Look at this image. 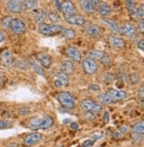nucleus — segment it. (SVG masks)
I'll use <instances>...</instances> for the list:
<instances>
[{
	"instance_id": "obj_1",
	"label": "nucleus",
	"mask_w": 144,
	"mask_h": 147,
	"mask_svg": "<svg viewBox=\"0 0 144 147\" xmlns=\"http://www.w3.org/2000/svg\"><path fill=\"white\" fill-rule=\"evenodd\" d=\"M54 119L51 116H45L42 119L32 118L29 121V127L31 130H38V129H46L53 126Z\"/></svg>"
},
{
	"instance_id": "obj_2",
	"label": "nucleus",
	"mask_w": 144,
	"mask_h": 147,
	"mask_svg": "<svg viewBox=\"0 0 144 147\" xmlns=\"http://www.w3.org/2000/svg\"><path fill=\"white\" fill-rule=\"evenodd\" d=\"M63 28L60 25L56 24H46V23H40L38 26V32L43 35H55V34L60 33L62 31Z\"/></svg>"
},
{
	"instance_id": "obj_3",
	"label": "nucleus",
	"mask_w": 144,
	"mask_h": 147,
	"mask_svg": "<svg viewBox=\"0 0 144 147\" xmlns=\"http://www.w3.org/2000/svg\"><path fill=\"white\" fill-rule=\"evenodd\" d=\"M58 100L64 107L68 109H72L75 107V97L70 93L68 92L60 93L58 96Z\"/></svg>"
},
{
	"instance_id": "obj_4",
	"label": "nucleus",
	"mask_w": 144,
	"mask_h": 147,
	"mask_svg": "<svg viewBox=\"0 0 144 147\" xmlns=\"http://www.w3.org/2000/svg\"><path fill=\"white\" fill-rule=\"evenodd\" d=\"M82 66H83L84 72H86V74H90V75L95 73L97 71V69H98L97 63L94 61V60H92L90 57L84 59Z\"/></svg>"
},
{
	"instance_id": "obj_5",
	"label": "nucleus",
	"mask_w": 144,
	"mask_h": 147,
	"mask_svg": "<svg viewBox=\"0 0 144 147\" xmlns=\"http://www.w3.org/2000/svg\"><path fill=\"white\" fill-rule=\"evenodd\" d=\"M80 105L86 111H92V112H100L101 111V105L99 103L94 102V101L86 99L80 102Z\"/></svg>"
},
{
	"instance_id": "obj_6",
	"label": "nucleus",
	"mask_w": 144,
	"mask_h": 147,
	"mask_svg": "<svg viewBox=\"0 0 144 147\" xmlns=\"http://www.w3.org/2000/svg\"><path fill=\"white\" fill-rule=\"evenodd\" d=\"M65 54L70 59L73 60V61L77 62V63L81 62V60H82V56H81L79 50L78 48L74 47H67L65 50Z\"/></svg>"
},
{
	"instance_id": "obj_7",
	"label": "nucleus",
	"mask_w": 144,
	"mask_h": 147,
	"mask_svg": "<svg viewBox=\"0 0 144 147\" xmlns=\"http://www.w3.org/2000/svg\"><path fill=\"white\" fill-rule=\"evenodd\" d=\"M79 5L81 9L86 13H94L97 7L92 0H80Z\"/></svg>"
},
{
	"instance_id": "obj_8",
	"label": "nucleus",
	"mask_w": 144,
	"mask_h": 147,
	"mask_svg": "<svg viewBox=\"0 0 144 147\" xmlns=\"http://www.w3.org/2000/svg\"><path fill=\"white\" fill-rule=\"evenodd\" d=\"M10 28L15 34H22L25 32V30H26L24 22L21 19H13Z\"/></svg>"
},
{
	"instance_id": "obj_9",
	"label": "nucleus",
	"mask_w": 144,
	"mask_h": 147,
	"mask_svg": "<svg viewBox=\"0 0 144 147\" xmlns=\"http://www.w3.org/2000/svg\"><path fill=\"white\" fill-rule=\"evenodd\" d=\"M65 20L69 24L77 25V26H83L84 22H86V20H84L83 16L76 13L70 16H65Z\"/></svg>"
},
{
	"instance_id": "obj_10",
	"label": "nucleus",
	"mask_w": 144,
	"mask_h": 147,
	"mask_svg": "<svg viewBox=\"0 0 144 147\" xmlns=\"http://www.w3.org/2000/svg\"><path fill=\"white\" fill-rule=\"evenodd\" d=\"M61 10L62 11L64 17L76 13V7H75L74 4L70 1H64L61 5Z\"/></svg>"
},
{
	"instance_id": "obj_11",
	"label": "nucleus",
	"mask_w": 144,
	"mask_h": 147,
	"mask_svg": "<svg viewBox=\"0 0 144 147\" xmlns=\"http://www.w3.org/2000/svg\"><path fill=\"white\" fill-rule=\"evenodd\" d=\"M43 136H42L40 133H31L28 136H26V137L24 138V144H26L27 146H31L33 144H35L37 143H38L41 139Z\"/></svg>"
},
{
	"instance_id": "obj_12",
	"label": "nucleus",
	"mask_w": 144,
	"mask_h": 147,
	"mask_svg": "<svg viewBox=\"0 0 144 147\" xmlns=\"http://www.w3.org/2000/svg\"><path fill=\"white\" fill-rule=\"evenodd\" d=\"M6 7L10 12L13 13H20L22 11V3L16 0H8L6 3Z\"/></svg>"
},
{
	"instance_id": "obj_13",
	"label": "nucleus",
	"mask_w": 144,
	"mask_h": 147,
	"mask_svg": "<svg viewBox=\"0 0 144 147\" xmlns=\"http://www.w3.org/2000/svg\"><path fill=\"white\" fill-rule=\"evenodd\" d=\"M1 63L5 67H7V68L12 66V64L13 63V54L10 50H5L2 53Z\"/></svg>"
},
{
	"instance_id": "obj_14",
	"label": "nucleus",
	"mask_w": 144,
	"mask_h": 147,
	"mask_svg": "<svg viewBox=\"0 0 144 147\" xmlns=\"http://www.w3.org/2000/svg\"><path fill=\"white\" fill-rule=\"evenodd\" d=\"M108 94H109V96H111L112 102L121 101L126 97V93L125 91H121V90L111 89L108 91Z\"/></svg>"
},
{
	"instance_id": "obj_15",
	"label": "nucleus",
	"mask_w": 144,
	"mask_h": 147,
	"mask_svg": "<svg viewBox=\"0 0 144 147\" xmlns=\"http://www.w3.org/2000/svg\"><path fill=\"white\" fill-rule=\"evenodd\" d=\"M109 44H111V46L116 49H120L125 47V40L119 37H116V36L109 37Z\"/></svg>"
},
{
	"instance_id": "obj_16",
	"label": "nucleus",
	"mask_w": 144,
	"mask_h": 147,
	"mask_svg": "<svg viewBox=\"0 0 144 147\" xmlns=\"http://www.w3.org/2000/svg\"><path fill=\"white\" fill-rule=\"evenodd\" d=\"M36 58L38 60V62L41 64V66L44 67V68L48 69L51 65V63H52V61H51V57L48 55H46L43 53L37 54Z\"/></svg>"
},
{
	"instance_id": "obj_17",
	"label": "nucleus",
	"mask_w": 144,
	"mask_h": 147,
	"mask_svg": "<svg viewBox=\"0 0 144 147\" xmlns=\"http://www.w3.org/2000/svg\"><path fill=\"white\" fill-rule=\"evenodd\" d=\"M120 32H122L124 35L127 37H133L135 35V33H136V29H135V27L133 24L125 23L120 28Z\"/></svg>"
},
{
	"instance_id": "obj_18",
	"label": "nucleus",
	"mask_w": 144,
	"mask_h": 147,
	"mask_svg": "<svg viewBox=\"0 0 144 147\" xmlns=\"http://www.w3.org/2000/svg\"><path fill=\"white\" fill-rule=\"evenodd\" d=\"M34 20L38 23H43L46 18V13L43 9H34Z\"/></svg>"
},
{
	"instance_id": "obj_19",
	"label": "nucleus",
	"mask_w": 144,
	"mask_h": 147,
	"mask_svg": "<svg viewBox=\"0 0 144 147\" xmlns=\"http://www.w3.org/2000/svg\"><path fill=\"white\" fill-rule=\"evenodd\" d=\"M101 21H102V22L107 26V27H109V30H111L114 33H116V34L120 33V28L118 27V25L114 21L109 20V19H102Z\"/></svg>"
},
{
	"instance_id": "obj_20",
	"label": "nucleus",
	"mask_w": 144,
	"mask_h": 147,
	"mask_svg": "<svg viewBox=\"0 0 144 147\" xmlns=\"http://www.w3.org/2000/svg\"><path fill=\"white\" fill-rule=\"evenodd\" d=\"M97 11L102 16H108L111 13V7H109V5L107 3H100L97 7Z\"/></svg>"
},
{
	"instance_id": "obj_21",
	"label": "nucleus",
	"mask_w": 144,
	"mask_h": 147,
	"mask_svg": "<svg viewBox=\"0 0 144 147\" xmlns=\"http://www.w3.org/2000/svg\"><path fill=\"white\" fill-rule=\"evenodd\" d=\"M86 31L88 35L92 36V37H96L100 34V27L97 25H94V24H88L86 26Z\"/></svg>"
},
{
	"instance_id": "obj_22",
	"label": "nucleus",
	"mask_w": 144,
	"mask_h": 147,
	"mask_svg": "<svg viewBox=\"0 0 144 147\" xmlns=\"http://www.w3.org/2000/svg\"><path fill=\"white\" fill-rule=\"evenodd\" d=\"M61 71L70 74L74 71V64L71 61H64L61 63Z\"/></svg>"
},
{
	"instance_id": "obj_23",
	"label": "nucleus",
	"mask_w": 144,
	"mask_h": 147,
	"mask_svg": "<svg viewBox=\"0 0 144 147\" xmlns=\"http://www.w3.org/2000/svg\"><path fill=\"white\" fill-rule=\"evenodd\" d=\"M38 7V0H24L22 10H34Z\"/></svg>"
},
{
	"instance_id": "obj_24",
	"label": "nucleus",
	"mask_w": 144,
	"mask_h": 147,
	"mask_svg": "<svg viewBox=\"0 0 144 147\" xmlns=\"http://www.w3.org/2000/svg\"><path fill=\"white\" fill-rule=\"evenodd\" d=\"M126 5H127L129 13L132 16V18L136 19V17H138V15H137L136 7H135V0H126Z\"/></svg>"
},
{
	"instance_id": "obj_25",
	"label": "nucleus",
	"mask_w": 144,
	"mask_h": 147,
	"mask_svg": "<svg viewBox=\"0 0 144 147\" xmlns=\"http://www.w3.org/2000/svg\"><path fill=\"white\" fill-rule=\"evenodd\" d=\"M88 55L92 60H100H100L104 57L105 52L99 51V50H94V51H90L88 53Z\"/></svg>"
},
{
	"instance_id": "obj_26",
	"label": "nucleus",
	"mask_w": 144,
	"mask_h": 147,
	"mask_svg": "<svg viewBox=\"0 0 144 147\" xmlns=\"http://www.w3.org/2000/svg\"><path fill=\"white\" fill-rule=\"evenodd\" d=\"M98 100L100 102H101L102 105H109V103L112 102V100L111 96H109L108 93H102L98 96Z\"/></svg>"
},
{
	"instance_id": "obj_27",
	"label": "nucleus",
	"mask_w": 144,
	"mask_h": 147,
	"mask_svg": "<svg viewBox=\"0 0 144 147\" xmlns=\"http://www.w3.org/2000/svg\"><path fill=\"white\" fill-rule=\"evenodd\" d=\"M133 132L143 135V133H144V125H143V122L141 121V122L135 123L133 126Z\"/></svg>"
},
{
	"instance_id": "obj_28",
	"label": "nucleus",
	"mask_w": 144,
	"mask_h": 147,
	"mask_svg": "<svg viewBox=\"0 0 144 147\" xmlns=\"http://www.w3.org/2000/svg\"><path fill=\"white\" fill-rule=\"evenodd\" d=\"M62 33L63 36L67 38V39H73L76 37V32L74 30L72 29H63L62 30Z\"/></svg>"
},
{
	"instance_id": "obj_29",
	"label": "nucleus",
	"mask_w": 144,
	"mask_h": 147,
	"mask_svg": "<svg viewBox=\"0 0 144 147\" xmlns=\"http://www.w3.org/2000/svg\"><path fill=\"white\" fill-rule=\"evenodd\" d=\"M54 75L58 78L59 80H62L64 83V85L69 82V76H68V74H66L65 72H63V71H58V72H55Z\"/></svg>"
},
{
	"instance_id": "obj_30",
	"label": "nucleus",
	"mask_w": 144,
	"mask_h": 147,
	"mask_svg": "<svg viewBox=\"0 0 144 147\" xmlns=\"http://www.w3.org/2000/svg\"><path fill=\"white\" fill-rule=\"evenodd\" d=\"M48 19L52 22H58L61 21V17L60 15H59L56 12H50L47 15Z\"/></svg>"
},
{
	"instance_id": "obj_31",
	"label": "nucleus",
	"mask_w": 144,
	"mask_h": 147,
	"mask_svg": "<svg viewBox=\"0 0 144 147\" xmlns=\"http://www.w3.org/2000/svg\"><path fill=\"white\" fill-rule=\"evenodd\" d=\"M13 20V19L12 16H5V18L2 19V26H3L4 28H5V29L10 28Z\"/></svg>"
},
{
	"instance_id": "obj_32",
	"label": "nucleus",
	"mask_w": 144,
	"mask_h": 147,
	"mask_svg": "<svg viewBox=\"0 0 144 147\" xmlns=\"http://www.w3.org/2000/svg\"><path fill=\"white\" fill-rule=\"evenodd\" d=\"M13 126V123L9 120H5V119H1L0 120V130L1 129H6L9 128Z\"/></svg>"
},
{
	"instance_id": "obj_33",
	"label": "nucleus",
	"mask_w": 144,
	"mask_h": 147,
	"mask_svg": "<svg viewBox=\"0 0 144 147\" xmlns=\"http://www.w3.org/2000/svg\"><path fill=\"white\" fill-rule=\"evenodd\" d=\"M84 118H86L87 120H94L96 119V116H95V112H92V111H86V113H84Z\"/></svg>"
},
{
	"instance_id": "obj_34",
	"label": "nucleus",
	"mask_w": 144,
	"mask_h": 147,
	"mask_svg": "<svg viewBox=\"0 0 144 147\" xmlns=\"http://www.w3.org/2000/svg\"><path fill=\"white\" fill-rule=\"evenodd\" d=\"M136 11H137V15H138L139 18H141V20H143V18H144V8H143V5H141L137 8V9H136Z\"/></svg>"
},
{
	"instance_id": "obj_35",
	"label": "nucleus",
	"mask_w": 144,
	"mask_h": 147,
	"mask_svg": "<svg viewBox=\"0 0 144 147\" xmlns=\"http://www.w3.org/2000/svg\"><path fill=\"white\" fill-rule=\"evenodd\" d=\"M132 136H133V139H134L135 141H137V142L141 141V140H142V138H143V136H142L141 134L134 133V132H133Z\"/></svg>"
},
{
	"instance_id": "obj_36",
	"label": "nucleus",
	"mask_w": 144,
	"mask_h": 147,
	"mask_svg": "<svg viewBox=\"0 0 144 147\" xmlns=\"http://www.w3.org/2000/svg\"><path fill=\"white\" fill-rule=\"evenodd\" d=\"M101 61V63H102L103 64H106V65H108V64H109L111 62H112V59H111V57L109 56H107L106 55H104V57L100 60Z\"/></svg>"
},
{
	"instance_id": "obj_37",
	"label": "nucleus",
	"mask_w": 144,
	"mask_h": 147,
	"mask_svg": "<svg viewBox=\"0 0 144 147\" xmlns=\"http://www.w3.org/2000/svg\"><path fill=\"white\" fill-rule=\"evenodd\" d=\"M94 145V140L92 139H87L82 144V147H92Z\"/></svg>"
},
{
	"instance_id": "obj_38",
	"label": "nucleus",
	"mask_w": 144,
	"mask_h": 147,
	"mask_svg": "<svg viewBox=\"0 0 144 147\" xmlns=\"http://www.w3.org/2000/svg\"><path fill=\"white\" fill-rule=\"evenodd\" d=\"M89 88H90L91 90H92V91L97 92V91H100V85H97V84H91V85L89 86Z\"/></svg>"
},
{
	"instance_id": "obj_39",
	"label": "nucleus",
	"mask_w": 144,
	"mask_h": 147,
	"mask_svg": "<svg viewBox=\"0 0 144 147\" xmlns=\"http://www.w3.org/2000/svg\"><path fill=\"white\" fill-rule=\"evenodd\" d=\"M118 130H119V132L121 134H126L128 131V127L126 126H125V125H122V126H120L119 127H118Z\"/></svg>"
},
{
	"instance_id": "obj_40",
	"label": "nucleus",
	"mask_w": 144,
	"mask_h": 147,
	"mask_svg": "<svg viewBox=\"0 0 144 147\" xmlns=\"http://www.w3.org/2000/svg\"><path fill=\"white\" fill-rule=\"evenodd\" d=\"M103 122L105 124H108L109 122V114L108 111H105L103 114Z\"/></svg>"
},
{
	"instance_id": "obj_41",
	"label": "nucleus",
	"mask_w": 144,
	"mask_h": 147,
	"mask_svg": "<svg viewBox=\"0 0 144 147\" xmlns=\"http://www.w3.org/2000/svg\"><path fill=\"white\" fill-rule=\"evenodd\" d=\"M33 68H34V70H35L38 73H39V74H42L43 75L44 74V71L42 70V69L38 66V65H37V64H33Z\"/></svg>"
},
{
	"instance_id": "obj_42",
	"label": "nucleus",
	"mask_w": 144,
	"mask_h": 147,
	"mask_svg": "<svg viewBox=\"0 0 144 147\" xmlns=\"http://www.w3.org/2000/svg\"><path fill=\"white\" fill-rule=\"evenodd\" d=\"M54 86H56V88H62V86H63L64 83L60 80H54Z\"/></svg>"
},
{
	"instance_id": "obj_43",
	"label": "nucleus",
	"mask_w": 144,
	"mask_h": 147,
	"mask_svg": "<svg viewBox=\"0 0 144 147\" xmlns=\"http://www.w3.org/2000/svg\"><path fill=\"white\" fill-rule=\"evenodd\" d=\"M70 127L73 129V130H78V124L76 122H71L70 123Z\"/></svg>"
},
{
	"instance_id": "obj_44",
	"label": "nucleus",
	"mask_w": 144,
	"mask_h": 147,
	"mask_svg": "<svg viewBox=\"0 0 144 147\" xmlns=\"http://www.w3.org/2000/svg\"><path fill=\"white\" fill-rule=\"evenodd\" d=\"M138 48L141 49V51L144 50V40H143V39H141V40L138 43Z\"/></svg>"
},
{
	"instance_id": "obj_45",
	"label": "nucleus",
	"mask_w": 144,
	"mask_h": 147,
	"mask_svg": "<svg viewBox=\"0 0 144 147\" xmlns=\"http://www.w3.org/2000/svg\"><path fill=\"white\" fill-rule=\"evenodd\" d=\"M113 137L116 138V139H120V138H121V133L118 132V131L113 133Z\"/></svg>"
},
{
	"instance_id": "obj_46",
	"label": "nucleus",
	"mask_w": 144,
	"mask_h": 147,
	"mask_svg": "<svg viewBox=\"0 0 144 147\" xmlns=\"http://www.w3.org/2000/svg\"><path fill=\"white\" fill-rule=\"evenodd\" d=\"M92 138H94V139H92V140H97V139H100V138H101V136H100V135H95V136H94Z\"/></svg>"
},
{
	"instance_id": "obj_47",
	"label": "nucleus",
	"mask_w": 144,
	"mask_h": 147,
	"mask_svg": "<svg viewBox=\"0 0 144 147\" xmlns=\"http://www.w3.org/2000/svg\"><path fill=\"white\" fill-rule=\"evenodd\" d=\"M5 38V35H4V33L0 31V43H1Z\"/></svg>"
},
{
	"instance_id": "obj_48",
	"label": "nucleus",
	"mask_w": 144,
	"mask_h": 147,
	"mask_svg": "<svg viewBox=\"0 0 144 147\" xmlns=\"http://www.w3.org/2000/svg\"><path fill=\"white\" fill-rule=\"evenodd\" d=\"M141 31L143 32L144 31V24H143V20H141Z\"/></svg>"
},
{
	"instance_id": "obj_49",
	"label": "nucleus",
	"mask_w": 144,
	"mask_h": 147,
	"mask_svg": "<svg viewBox=\"0 0 144 147\" xmlns=\"http://www.w3.org/2000/svg\"><path fill=\"white\" fill-rule=\"evenodd\" d=\"M92 1L94 3V5H95L96 6L100 4V1H99V0H92Z\"/></svg>"
},
{
	"instance_id": "obj_50",
	"label": "nucleus",
	"mask_w": 144,
	"mask_h": 147,
	"mask_svg": "<svg viewBox=\"0 0 144 147\" xmlns=\"http://www.w3.org/2000/svg\"><path fill=\"white\" fill-rule=\"evenodd\" d=\"M7 147H18V146H17V144H13L8 145Z\"/></svg>"
},
{
	"instance_id": "obj_51",
	"label": "nucleus",
	"mask_w": 144,
	"mask_h": 147,
	"mask_svg": "<svg viewBox=\"0 0 144 147\" xmlns=\"http://www.w3.org/2000/svg\"><path fill=\"white\" fill-rule=\"evenodd\" d=\"M67 122H70V119H65L64 121H63V123L65 124V123H67Z\"/></svg>"
},
{
	"instance_id": "obj_52",
	"label": "nucleus",
	"mask_w": 144,
	"mask_h": 147,
	"mask_svg": "<svg viewBox=\"0 0 144 147\" xmlns=\"http://www.w3.org/2000/svg\"><path fill=\"white\" fill-rule=\"evenodd\" d=\"M16 1H19V2H21V3H22L24 0H16Z\"/></svg>"
},
{
	"instance_id": "obj_53",
	"label": "nucleus",
	"mask_w": 144,
	"mask_h": 147,
	"mask_svg": "<svg viewBox=\"0 0 144 147\" xmlns=\"http://www.w3.org/2000/svg\"><path fill=\"white\" fill-rule=\"evenodd\" d=\"M0 112H1V108H0Z\"/></svg>"
}]
</instances>
